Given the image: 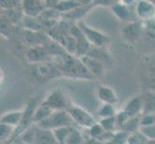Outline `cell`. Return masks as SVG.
Here are the masks:
<instances>
[{
	"label": "cell",
	"mask_w": 155,
	"mask_h": 144,
	"mask_svg": "<svg viewBox=\"0 0 155 144\" xmlns=\"http://www.w3.org/2000/svg\"><path fill=\"white\" fill-rule=\"evenodd\" d=\"M84 140H85V137L81 134V132H80L76 127H73L71 135L68 137L66 144H83Z\"/></svg>",
	"instance_id": "cell-22"
},
{
	"label": "cell",
	"mask_w": 155,
	"mask_h": 144,
	"mask_svg": "<svg viewBox=\"0 0 155 144\" xmlns=\"http://www.w3.org/2000/svg\"><path fill=\"white\" fill-rule=\"evenodd\" d=\"M83 144H104L103 142H101L97 139H94V138L93 137H91L89 136L88 138H85V140H84V143Z\"/></svg>",
	"instance_id": "cell-29"
},
{
	"label": "cell",
	"mask_w": 155,
	"mask_h": 144,
	"mask_svg": "<svg viewBox=\"0 0 155 144\" xmlns=\"http://www.w3.org/2000/svg\"><path fill=\"white\" fill-rule=\"evenodd\" d=\"M36 144H59L52 131L39 129Z\"/></svg>",
	"instance_id": "cell-19"
},
{
	"label": "cell",
	"mask_w": 155,
	"mask_h": 144,
	"mask_svg": "<svg viewBox=\"0 0 155 144\" xmlns=\"http://www.w3.org/2000/svg\"><path fill=\"white\" fill-rule=\"evenodd\" d=\"M15 129L11 126L1 124L0 126V134H1V142H5L8 140H12L13 136H15Z\"/></svg>",
	"instance_id": "cell-25"
},
{
	"label": "cell",
	"mask_w": 155,
	"mask_h": 144,
	"mask_svg": "<svg viewBox=\"0 0 155 144\" xmlns=\"http://www.w3.org/2000/svg\"><path fill=\"white\" fill-rule=\"evenodd\" d=\"M26 57H27V60L34 65L50 62L49 58H52L50 52L44 44L33 45L26 53Z\"/></svg>",
	"instance_id": "cell-6"
},
{
	"label": "cell",
	"mask_w": 155,
	"mask_h": 144,
	"mask_svg": "<svg viewBox=\"0 0 155 144\" xmlns=\"http://www.w3.org/2000/svg\"><path fill=\"white\" fill-rule=\"evenodd\" d=\"M82 1H57L54 10H56L59 13H69L71 11L75 10L79 7H82L86 4H82Z\"/></svg>",
	"instance_id": "cell-18"
},
{
	"label": "cell",
	"mask_w": 155,
	"mask_h": 144,
	"mask_svg": "<svg viewBox=\"0 0 155 144\" xmlns=\"http://www.w3.org/2000/svg\"><path fill=\"white\" fill-rule=\"evenodd\" d=\"M143 110V101L142 100L141 97H135L131 99L124 109V111L130 118L137 117L138 114Z\"/></svg>",
	"instance_id": "cell-14"
},
{
	"label": "cell",
	"mask_w": 155,
	"mask_h": 144,
	"mask_svg": "<svg viewBox=\"0 0 155 144\" xmlns=\"http://www.w3.org/2000/svg\"><path fill=\"white\" fill-rule=\"evenodd\" d=\"M141 132L146 135L149 140H155V126L147 127V128H141Z\"/></svg>",
	"instance_id": "cell-28"
},
{
	"label": "cell",
	"mask_w": 155,
	"mask_h": 144,
	"mask_svg": "<svg viewBox=\"0 0 155 144\" xmlns=\"http://www.w3.org/2000/svg\"><path fill=\"white\" fill-rule=\"evenodd\" d=\"M36 66H37V73H38V75L41 79L49 80L63 75L62 71L52 61L41 62Z\"/></svg>",
	"instance_id": "cell-8"
},
{
	"label": "cell",
	"mask_w": 155,
	"mask_h": 144,
	"mask_svg": "<svg viewBox=\"0 0 155 144\" xmlns=\"http://www.w3.org/2000/svg\"><path fill=\"white\" fill-rule=\"evenodd\" d=\"M68 114H71V118L74 122V125L83 128V129H91L95 123L94 117L91 114L88 110H86L85 109L81 108L77 105H71V107L68 110Z\"/></svg>",
	"instance_id": "cell-3"
},
{
	"label": "cell",
	"mask_w": 155,
	"mask_h": 144,
	"mask_svg": "<svg viewBox=\"0 0 155 144\" xmlns=\"http://www.w3.org/2000/svg\"><path fill=\"white\" fill-rule=\"evenodd\" d=\"M97 115L100 119L110 118V117L116 116L114 106L112 105H102L100 107V109L97 110Z\"/></svg>",
	"instance_id": "cell-23"
},
{
	"label": "cell",
	"mask_w": 155,
	"mask_h": 144,
	"mask_svg": "<svg viewBox=\"0 0 155 144\" xmlns=\"http://www.w3.org/2000/svg\"><path fill=\"white\" fill-rule=\"evenodd\" d=\"M136 14L143 21L155 19V4L147 0H141L136 4Z\"/></svg>",
	"instance_id": "cell-9"
},
{
	"label": "cell",
	"mask_w": 155,
	"mask_h": 144,
	"mask_svg": "<svg viewBox=\"0 0 155 144\" xmlns=\"http://www.w3.org/2000/svg\"><path fill=\"white\" fill-rule=\"evenodd\" d=\"M97 95L100 102H102L104 105L114 106L119 101V98H117V95L115 90L111 87L104 86V85L97 87Z\"/></svg>",
	"instance_id": "cell-12"
},
{
	"label": "cell",
	"mask_w": 155,
	"mask_h": 144,
	"mask_svg": "<svg viewBox=\"0 0 155 144\" xmlns=\"http://www.w3.org/2000/svg\"><path fill=\"white\" fill-rule=\"evenodd\" d=\"M73 127H64V128H59V129L53 130L52 133L54 135L56 140L59 144H66L68 137L71 135Z\"/></svg>",
	"instance_id": "cell-20"
},
{
	"label": "cell",
	"mask_w": 155,
	"mask_h": 144,
	"mask_svg": "<svg viewBox=\"0 0 155 144\" xmlns=\"http://www.w3.org/2000/svg\"><path fill=\"white\" fill-rule=\"evenodd\" d=\"M143 26L140 21L130 22L121 29V37L128 42H134L141 38Z\"/></svg>",
	"instance_id": "cell-7"
},
{
	"label": "cell",
	"mask_w": 155,
	"mask_h": 144,
	"mask_svg": "<svg viewBox=\"0 0 155 144\" xmlns=\"http://www.w3.org/2000/svg\"><path fill=\"white\" fill-rule=\"evenodd\" d=\"M155 126V113L145 114L141 118V128Z\"/></svg>",
	"instance_id": "cell-27"
},
{
	"label": "cell",
	"mask_w": 155,
	"mask_h": 144,
	"mask_svg": "<svg viewBox=\"0 0 155 144\" xmlns=\"http://www.w3.org/2000/svg\"><path fill=\"white\" fill-rule=\"evenodd\" d=\"M77 25L83 32L84 36L86 37L89 43L93 47L103 48L109 42L110 39L106 34H103L97 30L91 28L90 26H88L86 23L83 22V21H79Z\"/></svg>",
	"instance_id": "cell-4"
},
{
	"label": "cell",
	"mask_w": 155,
	"mask_h": 144,
	"mask_svg": "<svg viewBox=\"0 0 155 144\" xmlns=\"http://www.w3.org/2000/svg\"><path fill=\"white\" fill-rule=\"evenodd\" d=\"M41 130L53 131L64 127H76L68 110L53 111V114L47 119L36 124Z\"/></svg>",
	"instance_id": "cell-2"
},
{
	"label": "cell",
	"mask_w": 155,
	"mask_h": 144,
	"mask_svg": "<svg viewBox=\"0 0 155 144\" xmlns=\"http://www.w3.org/2000/svg\"><path fill=\"white\" fill-rule=\"evenodd\" d=\"M111 9L113 14H115V17L120 21H126L131 17L129 7L126 6L122 1L113 3L111 5Z\"/></svg>",
	"instance_id": "cell-15"
},
{
	"label": "cell",
	"mask_w": 155,
	"mask_h": 144,
	"mask_svg": "<svg viewBox=\"0 0 155 144\" xmlns=\"http://www.w3.org/2000/svg\"><path fill=\"white\" fill-rule=\"evenodd\" d=\"M38 133H39V127L36 124H33L21 133L18 138L24 144H36L37 137H38Z\"/></svg>",
	"instance_id": "cell-16"
},
{
	"label": "cell",
	"mask_w": 155,
	"mask_h": 144,
	"mask_svg": "<svg viewBox=\"0 0 155 144\" xmlns=\"http://www.w3.org/2000/svg\"><path fill=\"white\" fill-rule=\"evenodd\" d=\"M23 115L24 110H15L11 111V113L4 114L1 116V124L8 125L17 129L23 119Z\"/></svg>",
	"instance_id": "cell-13"
},
{
	"label": "cell",
	"mask_w": 155,
	"mask_h": 144,
	"mask_svg": "<svg viewBox=\"0 0 155 144\" xmlns=\"http://www.w3.org/2000/svg\"><path fill=\"white\" fill-rule=\"evenodd\" d=\"M149 139L147 137L146 135H143V133L141 132V130L132 134L128 137L127 144H147Z\"/></svg>",
	"instance_id": "cell-24"
},
{
	"label": "cell",
	"mask_w": 155,
	"mask_h": 144,
	"mask_svg": "<svg viewBox=\"0 0 155 144\" xmlns=\"http://www.w3.org/2000/svg\"><path fill=\"white\" fill-rule=\"evenodd\" d=\"M44 103L47 105L53 111L68 110L71 104H69L67 96L62 91L55 90L46 96Z\"/></svg>",
	"instance_id": "cell-5"
},
{
	"label": "cell",
	"mask_w": 155,
	"mask_h": 144,
	"mask_svg": "<svg viewBox=\"0 0 155 144\" xmlns=\"http://www.w3.org/2000/svg\"><path fill=\"white\" fill-rule=\"evenodd\" d=\"M52 114H53V110L49 108L48 106L45 105L44 102H42L41 104H40L38 107H37L36 110H35L34 117H33L34 123L38 124V123H40V122L47 119Z\"/></svg>",
	"instance_id": "cell-17"
},
{
	"label": "cell",
	"mask_w": 155,
	"mask_h": 144,
	"mask_svg": "<svg viewBox=\"0 0 155 144\" xmlns=\"http://www.w3.org/2000/svg\"><path fill=\"white\" fill-rule=\"evenodd\" d=\"M88 72L92 76H101L104 72V63L90 55L79 58Z\"/></svg>",
	"instance_id": "cell-10"
},
{
	"label": "cell",
	"mask_w": 155,
	"mask_h": 144,
	"mask_svg": "<svg viewBox=\"0 0 155 144\" xmlns=\"http://www.w3.org/2000/svg\"><path fill=\"white\" fill-rule=\"evenodd\" d=\"M98 123L101 125V127H102L106 132H108V133H113L116 130V128L117 127L116 116L110 117V118L100 119Z\"/></svg>",
	"instance_id": "cell-26"
},
{
	"label": "cell",
	"mask_w": 155,
	"mask_h": 144,
	"mask_svg": "<svg viewBox=\"0 0 155 144\" xmlns=\"http://www.w3.org/2000/svg\"><path fill=\"white\" fill-rule=\"evenodd\" d=\"M23 13L26 17L36 18L41 15L45 12V5L42 4V1H33V0H26L22 2Z\"/></svg>",
	"instance_id": "cell-11"
},
{
	"label": "cell",
	"mask_w": 155,
	"mask_h": 144,
	"mask_svg": "<svg viewBox=\"0 0 155 144\" xmlns=\"http://www.w3.org/2000/svg\"><path fill=\"white\" fill-rule=\"evenodd\" d=\"M122 127H124V132L127 133L128 135L135 134L141 130V119H139L138 117H133V118L128 120Z\"/></svg>",
	"instance_id": "cell-21"
},
{
	"label": "cell",
	"mask_w": 155,
	"mask_h": 144,
	"mask_svg": "<svg viewBox=\"0 0 155 144\" xmlns=\"http://www.w3.org/2000/svg\"><path fill=\"white\" fill-rule=\"evenodd\" d=\"M52 62L59 67L62 73L78 78H92L93 76L88 72L80 59L75 56L69 55L65 52L61 55L52 58Z\"/></svg>",
	"instance_id": "cell-1"
}]
</instances>
